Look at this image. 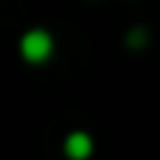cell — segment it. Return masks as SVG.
<instances>
[{"mask_svg":"<svg viewBox=\"0 0 160 160\" xmlns=\"http://www.w3.org/2000/svg\"><path fill=\"white\" fill-rule=\"evenodd\" d=\"M20 56L28 65H42L53 56V37L45 28H28L20 37Z\"/></svg>","mask_w":160,"mask_h":160,"instance_id":"6da1fadb","label":"cell"},{"mask_svg":"<svg viewBox=\"0 0 160 160\" xmlns=\"http://www.w3.org/2000/svg\"><path fill=\"white\" fill-rule=\"evenodd\" d=\"M62 149H65V158L68 160H87L93 155V138H90L84 129H73V132L65 138Z\"/></svg>","mask_w":160,"mask_h":160,"instance_id":"7a4b0ae2","label":"cell"},{"mask_svg":"<svg viewBox=\"0 0 160 160\" xmlns=\"http://www.w3.org/2000/svg\"><path fill=\"white\" fill-rule=\"evenodd\" d=\"M124 42H127V48L141 51V48H146V45H149V31H146L143 25H135V28H129V31H127Z\"/></svg>","mask_w":160,"mask_h":160,"instance_id":"3957f363","label":"cell"}]
</instances>
